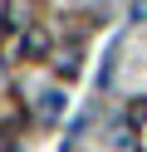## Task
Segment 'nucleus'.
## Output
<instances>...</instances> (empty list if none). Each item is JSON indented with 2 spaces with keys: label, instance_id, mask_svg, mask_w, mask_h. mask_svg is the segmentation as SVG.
<instances>
[{
  "label": "nucleus",
  "instance_id": "nucleus-6",
  "mask_svg": "<svg viewBox=\"0 0 147 152\" xmlns=\"http://www.w3.org/2000/svg\"><path fill=\"white\" fill-rule=\"evenodd\" d=\"M127 118H132V123H142V118H147V98H132V108H127Z\"/></svg>",
  "mask_w": 147,
  "mask_h": 152
},
{
  "label": "nucleus",
  "instance_id": "nucleus-3",
  "mask_svg": "<svg viewBox=\"0 0 147 152\" xmlns=\"http://www.w3.org/2000/svg\"><path fill=\"white\" fill-rule=\"evenodd\" d=\"M49 59H54V74H59V79H78V74H83V49H78L74 39H69V44H59Z\"/></svg>",
  "mask_w": 147,
  "mask_h": 152
},
{
  "label": "nucleus",
  "instance_id": "nucleus-4",
  "mask_svg": "<svg viewBox=\"0 0 147 152\" xmlns=\"http://www.w3.org/2000/svg\"><path fill=\"white\" fill-rule=\"evenodd\" d=\"M34 118H44V123H59V118H64V93H59V88H44V93H34Z\"/></svg>",
  "mask_w": 147,
  "mask_h": 152
},
{
  "label": "nucleus",
  "instance_id": "nucleus-2",
  "mask_svg": "<svg viewBox=\"0 0 147 152\" xmlns=\"http://www.w3.org/2000/svg\"><path fill=\"white\" fill-rule=\"evenodd\" d=\"M54 54V39H49L44 25H29L25 34H20V59H49Z\"/></svg>",
  "mask_w": 147,
  "mask_h": 152
},
{
  "label": "nucleus",
  "instance_id": "nucleus-7",
  "mask_svg": "<svg viewBox=\"0 0 147 152\" xmlns=\"http://www.w3.org/2000/svg\"><path fill=\"white\" fill-rule=\"evenodd\" d=\"M127 15H132V20H147V0H132V5H127Z\"/></svg>",
  "mask_w": 147,
  "mask_h": 152
},
{
  "label": "nucleus",
  "instance_id": "nucleus-5",
  "mask_svg": "<svg viewBox=\"0 0 147 152\" xmlns=\"http://www.w3.org/2000/svg\"><path fill=\"white\" fill-rule=\"evenodd\" d=\"M108 147L113 152H132V118H118L108 128Z\"/></svg>",
  "mask_w": 147,
  "mask_h": 152
},
{
  "label": "nucleus",
  "instance_id": "nucleus-1",
  "mask_svg": "<svg viewBox=\"0 0 147 152\" xmlns=\"http://www.w3.org/2000/svg\"><path fill=\"white\" fill-rule=\"evenodd\" d=\"M39 20H44V0H5L0 5V30H10V34H25Z\"/></svg>",
  "mask_w": 147,
  "mask_h": 152
}]
</instances>
